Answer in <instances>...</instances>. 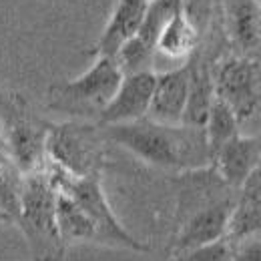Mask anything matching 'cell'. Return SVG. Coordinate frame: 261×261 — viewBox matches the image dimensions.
I'll return each mask as SVG.
<instances>
[{"mask_svg": "<svg viewBox=\"0 0 261 261\" xmlns=\"http://www.w3.org/2000/svg\"><path fill=\"white\" fill-rule=\"evenodd\" d=\"M107 141L121 145L141 161L183 173L211 165V153L203 129L167 125L143 117L139 121L102 127Z\"/></svg>", "mask_w": 261, "mask_h": 261, "instance_id": "1", "label": "cell"}, {"mask_svg": "<svg viewBox=\"0 0 261 261\" xmlns=\"http://www.w3.org/2000/svg\"><path fill=\"white\" fill-rule=\"evenodd\" d=\"M149 0H119L102 34L98 36L95 46L89 50L91 57H109L113 59L119 48L139 33Z\"/></svg>", "mask_w": 261, "mask_h": 261, "instance_id": "13", "label": "cell"}, {"mask_svg": "<svg viewBox=\"0 0 261 261\" xmlns=\"http://www.w3.org/2000/svg\"><path fill=\"white\" fill-rule=\"evenodd\" d=\"M181 10H185V0H149V6L145 10L143 22H141V29L135 36L155 50L161 31L167 27V22L175 14H179Z\"/></svg>", "mask_w": 261, "mask_h": 261, "instance_id": "18", "label": "cell"}, {"mask_svg": "<svg viewBox=\"0 0 261 261\" xmlns=\"http://www.w3.org/2000/svg\"><path fill=\"white\" fill-rule=\"evenodd\" d=\"M233 261H261V229L231 243Z\"/></svg>", "mask_w": 261, "mask_h": 261, "instance_id": "21", "label": "cell"}, {"mask_svg": "<svg viewBox=\"0 0 261 261\" xmlns=\"http://www.w3.org/2000/svg\"><path fill=\"white\" fill-rule=\"evenodd\" d=\"M199 44H201V31L191 20L187 10H181L179 14H175L167 22V27L161 31L155 50L165 55L167 59L187 61L197 50Z\"/></svg>", "mask_w": 261, "mask_h": 261, "instance_id": "16", "label": "cell"}, {"mask_svg": "<svg viewBox=\"0 0 261 261\" xmlns=\"http://www.w3.org/2000/svg\"><path fill=\"white\" fill-rule=\"evenodd\" d=\"M123 81V72L115 59L98 57L81 76L53 83L48 87L46 107L72 119L95 121L109 105Z\"/></svg>", "mask_w": 261, "mask_h": 261, "instance_id": "3", "label": "cell"}, {"mask_svg": "<svg viewBox=\"0 0 261 261\" xmlns=\"http://www.w3.org/2000/svg\"><path fill=\"white\" fill-rule=\"evenodd\" d=\"M211 167L231 189L239 191V187L247 181V177L261 167V135H237L221 145L213 157Z\"/></svg>", "mask_w": 261, "mask_h": 261, "instance_id": "11", "label": "cell"}, {"mask_svg": "<svg viewBox=\"0 0 261 261\" xmlns=\"http://www.w3.org/2000/svg\"><path fill=\"white\" fill-rule=\"evenodd\" d=\"M167 261H233V249L227 237L215 243L197 247L191 251H183L177 255H169Z\"/></svg>", "mask_w": 261, "mask_h": 261, "instance_id": "20", "label": "cell"}, {"mask_svg": "<svg viewBox=\"0 0 261 261\" xmlns=\"http://www.w3.org/2000/svg\"><path fill=\"white\" fill-rule=\"evenodd\" d=\"M57 195L46 161L40 169L24 175L16 225L24 235L33 261H63L65 257L66 247L57 225Z\"/></svg>", "mask_w": 261, "mask_h": 261, "instance_id": "2", "label": "cell"}, {"mask_svg": "<svg viewBox=\"0 0 261 261\" xmlns=\"http://www.w3.org/2000/svg\"><path fill=\"white\" fill-rule=\"evenodd\" d=\"M261 229V167H257L247 181L239 187L237 199L229 217V241H239Z\"/></svg>", "mask_w": 261, "mask_h": 261, "instance_id": "14", "label": "cell"}, {"mask_svg": "<svg viewBox=\"0 0 261 261\" xmlns=\"http://www.w3.org/2000/svg\"><path fill=\"white\" fill-rule=\"evenodd\" d=\"M107 143L97 123H53L46 137V159L72 177H100L107 165Z\"/></svg>", "mask_w": 261, "mask_h": 261, "instance_id": "5", "label": "cell"}, {"mask_svg": "<svg viewBox=\"0 0 261 261\" xmlns=\"http://www.w3.org/2000/svg\"><path fill=\"white\" fill-rule=\"evenodd\" d=\"M223 33L237 53L259 55L261 4L257 0H215Z\"/></svg>", "mask_w": 261, "mask_h": 261, "instance_id": "10", "label": "cell"}, {"mask_svg": "<svg viewBox=\"0 0 261 261\" xmlns=\"http://www.w3.org/2000/svg\"><path fill=\"white\" fill-rule=\"evenodd\" d=\"M257 2H259V4H261V0H257Z\"/></svg>", "mask_w": 261, "mask_h": 261, "instance_id": "23", "label": "cell"}, {"mask_svg": "<svg viewBox=\"0 0 261 261\" xmlns=\"http://www.w3.org/2000/svg\"><path fill=\"white\" fill-rule=\"evenodd\" d=\"M10 159H8V151H6V145H4V141H2V137H0V165L2 163H8Z\"/></svg>", "mask_w": 261, "mask_h": 261, "instance_id": "22", "label": "cell"}, {"mask_svg": "<svg viewBox=\"0 0 261 261\" xmlns=\"http://www.w3.org/2000/svg\"><path fill=\"white\" fill-rule=\"evenodd\" d=\"M57 225L65 247L74 243H100V235L93 219L72 197L63 191L57 195Z\"/></svg>", "mask_w": 261, "mask_h": 261, "instance_id": "15", "label": "cell"}, {"mask_svg": "<svg viewBox=\"0 0 261 261\" xmlns=\"http://www.w3.org/2000/svg\"><path fill=\"white\" fill-rule=\"evenodd\" d=\"M239 127H241V123H239L235 111L229 107L225 100L215 97L211 109H209L207 121L203 125V133H205V139H207V147H209L211 157H213V153L221 145H225L229 139H233V137L239 135Z\"/></svg>", "mask_w": 261, "mask_h": 261, "instance_id": "17", "label": "cell"}, {"mask_svg": "<svg viewBox=\"0 0 261 261\" xmlns=\"http://www.w3.org/2000/svg\"><path fill=\"white\" fill-rule=\"evenodd\" d=\"M235 199H237V193L213 201L201 209L191 211L179 221H175V231L167 245V255H177L183 251H191L197 247L215 243L219 239H225Z\"/></svg>", "mask_w": 261, "mask_h": 261, "instance_id": "8", "label": "cell"}, {"mask_svg": "<svg viewBox=\"0 0 261 261\" xmlns=\"http://www.w3.org/2000/svg\"><path fill=\"white\" fill-rule=\"evenodd\" d=\"M46 169L48 175L53 179V183L57 185L59 191L72 197L83 209L85 213L93 219V223L97 225L98 235H100V243L107 245H115V247H125L137 253H147L151 247L143 241H139L135 235H130L127 229L123 227V223L117 219V215L113 213L107 195L102 191L100 185V177H72L65 173L63 169H59L57 165H53L46 159Z\"/></svg>", "mask_w": 261, "mask_h": 261, "instance_id": "6", "label": "cell"}, {"mask_svg": "<svg viewBox=\"0 0 261 261\" xmlns=\"http://www.w3.org/2000/svg\"><path fill=\"white\" fill-rule=\"evenodd\" d=\"M115 63L119 65L123 74H133V72H143V70H153V59H155V50L151 46H147L143 40H139L137 36H133L127 40L119 53L113 57Z\"/></svg>", "mask_w": 261, "mask_h": 261, "instance_id": "19", "label": "cell"}, {"mask_svg": "<svg viewBox=\"0 0 261 261\" xmlns=\"http://www.w3.org/2000/svg\"><path fill=\"white\" fill-rule=\"evenodd\" d=\"M215 97L235 111L239 123L249 121L261 107V57L231 50L219 53L211 65Z\"/></svg>", "mask_w": 261, "mask_h": 261, "instance_id": "7", "label": "cell"}, {"mask_svg": "<svg viewBox=\"0 0 261 261\" xmlns=\"http://www.w3.org/2000/svg\"><path fill=\"white\" fill-rule=\"evenodd\" d=\"M187 95H189V65L185 61L177 68L157 72L147 117L167 125H181Z\"/></svg>", "mask_w": 261, "mask_h": 261, "instance_id": "12", "label": "cell"}, {"mask_svg": "<svg viewBox=\"0 0 261 261\" xmlns=\"http://www.w3.org/2000/svg\"><path fill=\"white\" fill-rule=\"evenodd\" d=\"M53 123L40 119L18 91H0V137L8 159L22 175L46 161V137Z\"/></svg>", "mask_w": 261, "mask_h": 261, "instance_id": "4", "label": "cell"}, {"mask_svg": "<svg viewBox=\"0 0 261 261\" xmlns=\"http://www.w3.org/2000/svg\"><path fill=\"white\" fill-rule=\"evenodd\" d=\"M155 76L157 72L153 70L123 74V81L117 93L100 113L97 125L109 127V125L130 123L147 117L151 98H153V89H155Z\"/></svg>", "mask_w": 261, "mask_h": 261, "instance_id": "9", "label": "cell"}]
</instances>
